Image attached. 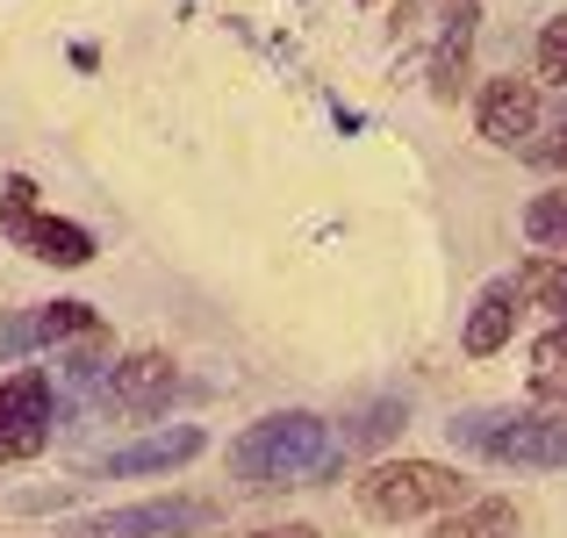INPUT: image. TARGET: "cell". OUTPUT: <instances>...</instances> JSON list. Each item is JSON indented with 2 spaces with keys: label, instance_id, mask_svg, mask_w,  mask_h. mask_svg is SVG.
<instances>
[{
  "label": "cell",
  "instance_id": "1",
  "mask_svg": "<svg viewBox=\"0 0 567 538\" xmlns=\"http://www.w3.org/2000/svg\"><path fill=\"white\" fill-rule=\"evenodd\" d=\"M346 467V445L338 431L323 424L317 410H280V416H259L230 438V474L245 488H309V482H331Z\"/></svg>",
  "mask_w": 567,
  "mask_h": 538
},
{
  "label": "cell",
  "instance_id": "2",
  "mask_svg": "<svg viewBox=\"0 0 567 538\" xmlns=\"http://www.w3.org/2000/svg\"><path fill=\"white\" fill-rule=\"evenodd\" d=\"M460 453L517 474H560L567 467V410H460L445 424Z\"/></svg>",
  "mask_w": 567,
  "mask_h": 538
},
{
  "label": "cell",
  "instance_id": "3",
  "mask_svg": "<svg viewBox=\"0 0 567 538\" xmlns=\"http://www.w3.org/2000/svg\"><path fill=\"white\" fill-rule=\"evenodd\" d=\"M467 503V482L439 459H381L360 482V510L374 525H416V517H445Z\"/></svg>",
  "mask_w": 567,
  "mask_h": 538
},
{
  "label": "cell",
  "instance_id": "4",
  "mask_svg": "<svg viewBox=\"0 0 567 538\" xmlns=\"http://www.w3.org/2000/svg\"><path fill=\"white\" fill-rule=\"evenodd\" d=\"M0 237L22 245L29 259H43V266H86L94 259V230H80V223H65V216H43L29 173L0 179Z\"/></svg>",
  "mask_w": 567,
  "mask_h": 538
},
{
  "label": "cell",
  "instance_id": "5",
  "mask_svg": "<svg viewBox=\"0 0 567 538\" xmlns=\"http://www.w3.org/2000/svg\"><path fill=\"white\" fill-rule=\"evenodd\" d=\"M223 525L216 496H152V503H123V510H101L86 525H65L58 538H194Z\"/></svg>",
  "mask_w": 567,
  "mask_h": 538
},
{
  "label": "cell",
  "instance_id": "6",
  "mask_svg": "<svg viewBox=\"0 0 567 538\" xmlns=\"http://www.w3.org/2000/svg\"><path fill=\"white\" fill-rule=\"evenodd\" d=\"M51 445V373L14 366L0 381V459H29Z\"/></svg>",
  "mask_w": 567,
  "mask_h": 538
},
{
  "label": "cell",
  "instance_id": "7",
  "mask_svg": "<svg viewBox=\"0 0 567 538\" xmlns=\"http://www.w3.org/2000/svg\"><path fill=\"white\" fill-rule=\"evenodd\" d=\"M173 387H181V366H173L166 352H130V359H115V373L101 381V402H109L115 416H130V424H144V416H158L173 402Z\"/></svg>",
  "mask_w": 567,
  "mask_h": 538
},
{
  "label": "cell",
  "instance_id": "8",
  "mask_svg": "<svg viewBox=\"0 0 567 538\" xmlns=\"http://www.w3.org/2000/svg\"><path fill=\"white\" fill-rule=\"evenodd\" d=\"M474 123H482L488 144H503V152H525V144L539 137V80H517V72L488 80Z\"/></svg>",
  "mask_w": 567,
  "mask_h": 538
},
{
  "label": "cell",
  "instance_id": "9",
  "mask_svg": "<svg viewBox=\"0 0 567 538\" xmlns=\"http://www.w3.org/2000/svg\"><path fill=\"white\" fill-rule=\"evenodd\" d=\"M474 29H482V0H445V29L431 51V101H445V108L474 80Z\"/></svg>",
  "mask_w": 567,
  "mask_h": 538
},
{
  "label": "cell",
  "instance_id": "10",
  "mask_svg": "<svg viewBox=\"0 0 567 538\" xmlns=\"http://www.w3.org/2000/svg\"><path fill=\"white\" fill-rule=\"evenodd\" d=\"M202 445H208L202 424H166V431H144V438L123 445V453H109L94 474H101V482H130V474H173V467H187V459H202Z\"/></svg>",
  "mask_w": 567,
  "mask_h": 538
},
{
  "label": "cell",
  "instance_id": "11",
  "mask_svg": "<svg viewBox=\"0 0 567 538\" xmlns=\"http://www.w3.org/2000/svg\"><path fill=\"white\" fill-rule=\"evenodd\" d=\"M517 317H525V294H517L511 280H488V288L474 294V309H467V331H460V345H467L474 359L503 352V345H511V331H517Z\"/></svg>",
  "mask_w": 567,
  "mask_h": 538
},
{
  "label": "cell",
  "instance_id": "12",
  "mask_svg": "<svg viewBox=\"0 0 567 538\" xmlns=\"http://www.w3.org/2000/svg\"><path fill=\"white\" fill-rule=\"evenodd\" d=\"M525 381H532V402H539V410H567V323H554V331L532 345Z\"/></svg>",
  "mask_w": 567,
  "mask_h": 538
},
{
  "label": "cell",
  "instance_id": "13",
  "mask_svg": "<svg viewBox=\"0 0 567 538\" xmlns=\"http://www.w3.org/2000/svg\"><path fill=\"white\" fill-rule=\"evenodd\" d=\"M511 288L525 294V309H546L554 323H567V266L560 259H546V251H532L525 266L511 273Z\"/></svg>",
  "mask_w": 567,
  "mask_h": 538
},
{
  "label": "cell",
  "instance_id": "14",
  "mask_svg": "<svg viewBox=\"0 0 567 538\" xmlns=\"http://www.w3.org/2000/svg\"><path fill=\"white\" fill-rule=\"evenodd\" d=\"M431 538H517V510L503 496H467Z\"/></svg>",
  "mask_w": 567,
  "mask_h": 538
},
{
  "label": "cell",
  "instance_id": "15",
  "mask_svg": "<svg viewBox=\"0 0 567 538\" xmlns=\"http://www.w3.org/2000/svg\"><path fill=\"white\" fill-rule=\"evenodd\" d=\"M402 424H410V402H402V395H374L360 416H352V431H338V445H346V453H352V445H388Z\"/></svg>",
  "mask_w": 567,
  "mask_h": 538
},
{
  "label": "cell",
  "instance_id": "16",
  "mask_svg": "<svg viewBox=\"0 0 567 538\" xmlns=\"http://www.w3.org/2000/svg\"><path fill=\"white\" fill-rule=\"evenodd\" d=\"M80 338H101V309H86V302L37 309V345H80Z\"/></svg>",
  "mask_w": 567,
  "mask_h": 538
},
{
  "label": "cell",
  "instance_id": "17",
  "mask_svg": "<svg viewBox=\"0 0 567 538\" xmlns=\"http://www.w3.org/2000/svg\"><path fill=\"white\" fill-rule=\"evenodd\" d=\"M525 237L546 251V259H560V266H567V187L539 194V201L525 208Z\"/></svg>",
  "mask_w": 567,
  "mask_h": 538
},
{
  "label": "cell",
  "instance_id": "18",
  "mask_svg": "<svg viewBox=\"0 0 567 538\" xmlns=\"http://www.w3.org/2000/svg\"><path fill=\"white\" fill-rule=\"evenodd\" d=\"M539 80L567 101V14H554V22L539 29Z\"/></svg>",
  "mask_w": 567,
  "mask_h": 538
},
{
  "label": "cell",
  "instance_id": "19",
  "mask_svg": "<svg viewBox=\"0 0 567 538\" xmlns=\"http://www.w3.org/2000/svg\"><path fill=\"white\" fill-rule=\"evenodd\" d=\"M22 352H37V309L0 317V359H22Z\"/></svg>",
  "mask_w": 567,
  "mask_h": 538
},
{
  "label": "cell",
  "instance_id": "20",
  "mask_svg": "<svg viewBox=\"0 0 567 538\" xmlns=\"http://www.w3.org/2000/svg\"><path fill=\"white\" fill-rule=\"evenodd\" d=\"M525 158H532V166H546V173H567V123L554 130V137H532Z\"/></svg>",
  "mask_w": 567,
  "mask_h": 538
},
{
  "label": "cell",
  "instance_id": "21",
  "mask_svg": "<svg viewBox=\"0 0 567 538\" xmlns=\"http://www.w3.org/2000/svg\"><path fill=\"white\" fill-rule=\"evenodd\" d=\"M245 538H323L317 525H259V531H245Z\"/></svg>",
  "mask_w": 567,
  "mask_h": 538
},
{
  "label": "cell",
  "instance_id": "22",
  "mask_svg": "<svg viewBox=\"0 0 567 538\" xmlns=\"http://www.w3.org/2000/svg\"><path fill=\"white\" fill-rule=\"evenodd\" d=\"M367 8H374V0H367Z\"/></svg>",
  "mask_w": 567,
  "mask_h": 538
}]
</instances>
